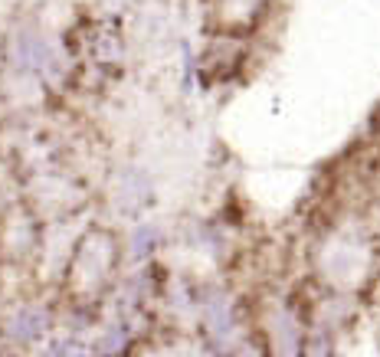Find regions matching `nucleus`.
Returning <instances> with one entry per match:
<instances>
[{"mask_svg":"<svg viewBox=\"0 0 380 357\" xmlns=\"http://www.w3.org/2000/svg\"><path fill=\"white\" fill-rule=\"evenodd\" d=\"M73 347H76V345H73V341H63V338H53L50 345L43 347V354H39V357H69V354H73Z\"/></svg>","mask_w":380,"mask_h":357,"instance_id":"obj_7","label":"nucleus"},{"mask_svg":"<svg viewBox=\"0 0 380 357\" xmlns=\"http://www.w3.org/2000/svg\"><path fill=\"white\" fill-rule=\"evenodd\" d=\"M50 324H53V315L46 308L39 305H23L20 311H13L10 321H7V338L13 345H39L46 334H50Z\"/></svg>","mask_w":380,"mask_h":357,"instance_id":"obj_3","label":"nucleus"},{"mask_svg":"<svg viewBox=\"0 0 380 357\" xmlns=\"http://www.w3.org/2000/svg\"><path fill=\"white\" fill-rule=\"evenodd\" d=\"M161 230L154 226V223H138V226H131V233H128V259L131 262H148L151 256H158V249H161Z\"/></svg>","mask_w":380,"mask_h":357,"instance_id":"obj_5","label":"nucleus"},{"mask_svg":"<svg viewBox=\"0 0 380 357\" xmlns=\"http://www.w3.org/2000/svg\"><path fill=\"white\" fill-rule=\"evenodd\" d=\"M246 56L243 50V37H229V33H213L200 56V75L203 79H229L240 73V62Z\"/></svg>","mask_w":380,"mask_h":357,"instance_id":"obj_2","label":"nucleus"},{"mask_svg":"<svg viewBox=\"0 0 380 357\" xmlns=\"http://www.w3.org/2000/svg\"><path fill=\"white\" fill-rule=\"evenodd\" d=\"M131 347V328L125 321H112L105 331H102L99 345H95V354L99 357H125V351Z\"/></svg>","mask_w":380,"mask_h":357,"instance_id":"obj_6","label":"nucleus"},{"mask_svg":"<svg viewBox=\"0 0 380 357\" xmlns=\"http://www.w3.org/2000/svg\"><path fill=\"white\" fill-rule=\"evenodd\" d=\"M69 357H92V354H89V351H82V347H73V354H69Z\"/></svg>","mask_w":380,"mask_h":357,"instance_id":"obj_8","label":"nucleus"},{"mask_svg":"<svg viewBox=\"0 0 380 357\" xmlns=\"http://www.w3.org/2000/svg\"><path fill=\"white\" fill-rule=\"evenodd\" d=\"M272 0H207V20L216 33L246 37L259 26Z\"/></svg>","mask_w":380,"mask_h":357,"instance_id":"obj_1","label":"nucleus"},{"mask_svg":"<svg viewBox=\"0 0 380 357\" xmlns=\"http://www.w3.org/2000/svg\"><path fill=\"white\" fill-rule=\"evenodd\" d=\"M151 177L144 171H135V167H128L122 177H118V184H115V200H118V210H125V213H138L144 210V203H151Z\"/></svg>","mask_w":380,"mask_h":357,"instance_id":"obj_4","label":"nucleus"}]
</instances>
